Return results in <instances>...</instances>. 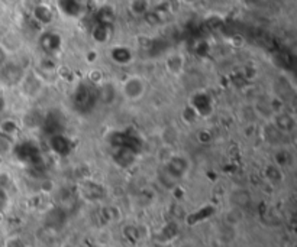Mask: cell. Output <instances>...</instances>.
Masks as SVG:
<instances>
[{"mask_svg":"<svg viewBox=\"0 0 297 247\" xmlns=\"http://www.w3.org/2000/svg\"><path fill=\"white\" fill-rule=\"evenodd\" d=\"M144 83L139 77H132L131 80H128L124 86V93L126 94L128 98H139L144 94Z\"/></svg>","mask_w":297,"mask_h":247,"instance_id":"cell-1","label":"cell"},{"mask_svg":"<svg viewBox=\"0 0 297 247\" xmlns=\"http://www.w3.org/2000/svg\"><path fill=\"white\" fill-rule=\"evenodd\" d=\"M19 48H21V36L15 33H6L0 41V49L4 54L16 52Z\"/></svg>","mask_w":297,"mask_h":247,"instance_id":"cell-2","label":"cell"},{"mask_svg":"<svg viewBox=\"0 0 297 247\" xmlns=\"http://www.w3.org/2000/svg\"><path fill=\"white\" fill-rule=\"evenodd\" d=\"M184 1H186V3H193L195 0H184Z\"/></svg>","mask_w":297,"mask_h":247,"instance_id":"cell-3","label":"cell"}]
</instances>
